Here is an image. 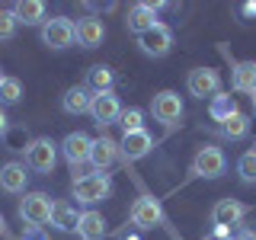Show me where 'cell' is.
I'll list each match as a JSON object with an SVG mask.
<instances>
[{
    "label": "cell",
    "mask_w": 256,
    "mask_h": 240,
    "mask_svg": "<svg viewBox=\"0 0 256 240\" xmlns=\"http://www.w3.org/2000/svg\"><path fill=\"white\" fill-rule=\"evenodd\" d=\"M90 102H93V93L86 90V86H70L68 93H64L61 106L68 116H84V112H90Z\"/></svg>",
    "instance_id": "obj_23"
},
{
    "label": "cell",
    "mask_w": 256,
    "mask_h": 240,
    "mask_svg": "<svg viewBox=\"0 0 256 240\" xmlns=\"http://www.w3.org/2000/svg\"><path fill=\"white\" fill-rule=\"evenodd\" d=\"M6 132H10V118H6L4 106H0V138H6Z\"/></svg>",
    "instance_id": "obj_31"
},
{
    "label": "cell",
    "mask_w": 256,
    "mask_h": 240,
    "mask_svg": "<svg viewBox=\"0 0 256 240\" xmlns=\"http://www.w3.org/2000/svg\"><path fill=\"white\" fill-rule=\"evenodd\" d=\"M237 100L230 93H218V96H212V102H208V116L214 118V122H228L230 116H237Z\"/></svg>",
    "instance_id": "obj_24"
},
{
    "label": "cell",
    "mask_w": 256,
    "mask_h": 240,
    "mask_svg": "<svg viewBox=\"0 0 256 240\" xmlns=\"http://www.w3.org/2000/svg\"><path fill=\"white\" fill-rule=\"evenodd\" d=\"M221 240H234V237H221Z\"/></svg>",
    "instance_id": "obj_38"
},
{
    "label": "cell",
    "mask_w": 256,
    "mask_h": 240,
    "mask_svg": "<svg viewBox=\"0 0 256 240\" xmlns=\"http://www.w3.org/2000/svg\"><path fill=\"white\" fill-rule=\"evenodd\" d=\"M244 214H246V205L244 202H237V198H221L218 205L212 208V221H214V228H234V224L244 221Z\"/></svg>",
    "instance_id": "obj_14"
},
{
    "label": "cell",
    "mask_w": 256,
    "mask_h": 240,
    "mask_svg": "<svg viewBox=\"0 0 256 240\" xmlns=\"http://www.w3.org/2000/svg\"><path fill=\"white\" fill-rule=\"evenodd\" d=\"M22 100V84L16 77H6L0 84V106H16Z\"/></svg>",
    "instance_id": "obj_26"
},
{
    "label": "cell",
    "mask_w": 256,
    "mask_h": 240,
    "mask_svg": "<svg viewBox=\"0 0 256 240\" xmlns=\"http://www.w3.org/2000/svg\"><path fill=\"white\" fill-rule=\"evenodd\" d=\"M90 116L100 128H109L118 122L122 116V102H118L116 90H106V93H93V102H90Z\"/></svg>",
    "instance_id": "obj_8"
},
{
    "label": "cell",
    "mask_w": 256,
    "mask_h": 240,
    "mask_svg": "<svg viewBox=\"0 0 256 240\" xmlns=\"http://www.w3.org/2000/svg\"><path fill=\"white\" fill-rule=\"evenodd\" d=\"M224 170H228V157H224V150L214 148V144H208V148H202L192 157V173H196L198 180H218V176H224Z\"/></svg>",
    "instance_id": "obj_5"
},
{
    "label": "cell",
    "mask_w": 256,
    "mask_h": 240,
    "mask_svg": "<svg viewBox=\"0 0 256 240\" xmlns=\"http://www.w3.org/2000/svg\"><path fill=\"white\" fill-rule=\"evenodd\" d=\"M58 144H54L52 138H36L26 144V170L32 173H54V164H58Z\"/></svg>",
    "instance_id": "obj_3"
},
{
    "label": "cell",
    "mask_w": 256,
    "mask_h": 240,
    "mask_svg": "<svg viewBox=\"0 0 256 240\" xmlns=\"http://www.w3.org/2000/svg\"><path fill=\"white\" fill-rule=\"evenodd\" d=\"M221 132H224V138L240 141V138H246V134H250V118H246L244 112H237V116L228 118V122H221Z\"/></svg>",
    "instance_id": "obj_25"
},
{
    "label": "cell",
    "mask_w": 256,
    "mask_h": 240,
    "mask_svg": "<svg viewBox=\"0 0 256 240\" xmlns=\"http://www.w3.org/2000/svg\"><path fill=\"white\" fill-rule=\"evenodd\" d=\"M230 86H234L237 93L253 96L256 93V61H240V64H234V70H230Z\"/></svg>",
    "instance_id": "obj_21"
},
{
    "label": "cell",
    "mask_w": 256,
    "mask_h": 240,
    "mask_svg": "<svg viewBox=\"0 0 256 240\" xmlns=\"http://www.w3.org/2000/svg\"><path fill=\"white\" fill-rule=\"evenodd\" d=\"M86 90L90 93H106L116 86V70L109 68V64H93L90 70H86Z\"/></svg>",
    "instance_id": "obj_22"
},
{
    "label": "cell",
    "mask_w": 256,
    "mask_h": 240,
    "mask_svg": "<svg viewBox=\"0 0 256 240\" xmlns=\"http://www.w3.org/2000/svg\"><path fill=\"white\" fill-rule=\"evenodd\" d=\"M234 240H256V234H253V230H240Z\"/></svg>",
    "instance_id": "obj_32"
},
{
    "label": "cell",
    "mask_w": 256,
    "mask_h": 240,
    "mask_svg": "<svg viewBox=\"0 0 256 240\" xmlns=\"http://www.w3.org/2000/svg\"><path fill=\"white\" fill-rule=\"evenodd\" d=\"M150 112L160 125H176L182 118V100L176 90H160L154 100H150Z\"/></svg>",
    "instance_id": "obj_10"
},
{
    "label": "cell",
    "mask_w": 256,
    "mask_h": 240,
    "mask_svg": "<svg viewBox=\"0 0 256 240\" xmlns=\"http://www.w3.org/2000/svg\"><path fill=\"white\" fill-rule=\"evenodd\" d=\"M250 100H253V109H256V93H253V96H250Z\"/></svg>",
    "instance_id": "obj_37"
},
{
    "label": "cell",
    "mask_w": 256,
    "mask_h": 240,
    "mask_svg": "<svg viewBox=\"0 0 256 240\" xmlns=\"http://www.w3.org/2000/svg\"><path fill=\"white\" fill-rule=\"evenodd\" d=\"M38 36H42V45H48L52 52H64L77 42V26L68 16H52L38 26Z\"/></svg>",
    "instance_id": "obj_2"
},
{
    "label": "cell",
    "mask_w": 256,
    "mask_h": 240,
    "mask_svg": "<svg viewBox=\"0 0 256 240\" xmlns=\"http://www.w3.org/2000/svg\"><path fill=\"white\" fill-rule=\"evenodd\" d=\"M26 182H29V173H26V164H10L0 166V189L10 192V196H20V192H26Z\"/></svg>",
    "instance_id": "obj_17"
},
{
    "label": "cell",
    "mask_w": 256,
    "mask_h": 240,
    "mask_svg": "<svg viewBox=\"0 0 256 240\" xmlns=\"http://www.w3.org/2000/svg\"><path fill=\"white\" fill-rule=\"evenodd\" d=\"M70 196L77 198V205H100L112 196V180L109 173H84V176H74V186H70Z\"/></svg>",
    "instance_id": "obj_1"
},
{
    "label": "cell",
    "mask_w": 256,
    "mask_h": 240,
    "mask_svg": "<svg viewBox=\"0 0 256 240\" xmlns=\"http://www.w3.org/2000/svg\"><path fill=\"white\" fill-rule=\"evenodd\" d=\"M0 234H4V214H0Z\"/></svg>",
    "instance_id": "obj_35"
},
{
    "label": "cell",
    "mask_w": 256,
    "mask_h": 240,
    "mask_svg": "<svg viewBox=\"0 0 256 240\" xmlns=\"http://www.w3.org/2000/svg\"><path fill=\"white\" fill-rule=\"evenodd\" d=\"M122 240H141V237H134V234H132V237H128V234H125V237H122Z\"/></svg>",
    "instance_id": "obj_34"
},
{
    "label": "cell",
    "mask_w": 256,
    "mask_h": 240,
    "mask_svg": "<svg viewBox=\"0 0 256 240\" xmlns=\"http://www.w3.org/2000/svg\"><path fill=\"white\" fill-rule=\"evenodd\" d=\"M52 198L45 192H26L20 198V218L26 221V228H45L52 221Z\"/></svg>",
    "instance_id": "obj_4"
},
{
    "label": "cell",
    "mask_w": 256,
    "mask_h": 240,
    "mask_svg": "<svg viewBox=\"0 0 256 240\" xmlns=\"http://www.w3.org/2000/svg\"><path fill=\"white\" fill-rule=\"evenodd\" d=\"M118 125H122V134H128V132H141V128H144V112H141L138 106L122 109V116H118Z\"/></svg>",
    "instance_id": "obj_28"
},
{
    "label": "cell",
    "mask_w": 256,
    "mask_h": 240,
    "mask_svg": "<svg viewBox=\"0 0 256 240\" xmlns=\"http://www.w3.org/2000/svg\"><path fill=\"white\" fill-rule=\"evenodd\" d=\"M244 13L246 16H256V4H244Z\"/></svg>",
    "instance_id": "obj_33"
},
{
    "label": "cell",
    "mask_w": 256,
    "mask_h": 240,
    "mask_svg": "<svg viewBox=\"0 0 256 240\" xmlns=\"http://www.w3.org/2000/svg\"><path fill=\"white\" fill-rule=\"evenodd\" d=\"M157 10H164V4H134L132 10H128V29L134 32V36H141V32H148L150 26H157Z\"/></svg>",
    "instance_id": "obj_15"
},
{
    "label": "cell",
    "mask_w": 256,
    "mask_h": 240,
    "mask_svg": "<svg viewBox=\"0 0 256 240\" xmlns=\"http://www.w3.org/2000/svg\"><path fill=\"white\" fill-rule=\"evenodd\" d=\"M150 148H154V138H150L148 128H141V132H128V134H122V141H118V150H122V157L128 160V164L148 157Z\"/></svg>",
    "instance_id": "obj_12"
},
{
    "label": "cell",
    "mask_w": 256,
    "mask_h": 240,
    "mask_svg": "<svg viewBox=\"0 0 256 240\" xmlns=\"http://www.w3.org/2000/svg\"><path fill=\"white\" fill-rule=\"evenodd\" d=\"M4 80H6V74H4V70H0V84H4Z\"/></svg>",
    "instance_id": "obj_36"
},
{
    "label": "cell",
    "mask_w": 256,
    "mask_h": 240,
    "mask_svg": "<svg viewBox=\"0 0 256 240\" xmlns=\"http://www.w3.org/2000/svg\"><path fill=\"white\" fill-rule=\"evenodd\" d=\"M77 237H80V240H102V237H106V218H102V212H96V208L80 212Z\"/></svg>",
    "instance_id": "obj_18"
},
{
    "label": "cell",
    "mask_w": 256,
    "mask_h": 240,
    "mask_svg": "<svg viewBox=\"0 0 256 240\" xmlns=\"http://www.w3.org/2000/svg\"><path fill=\"white\" fill-rule=\"evenodd\" d=\"M22 240H48V234H45V228H26Z\"/></svg>",
    "instance_id": "obj_30"
},
{
    "label": "cell",
    "mask_w": 256,
    "mask_h": 240,
    "mask_svg": "<svg viewBox=\"0 0 256 240\" xmlns=\"http://www.w3.org/2000/svg\"><path fill=\"white\" fill-rule=\"evenodd\" d=\"M74 26H77V45L80 48H100L102 38H106V26H102V20H96V16H84Z\"/></svg>",
    "instance_id": "obj_16"
},
{
    "label": "cell",
    "mask_w": 256,
    "mask_h": 240,
    "mask_svg": "<svg viewBox=\"0 0 256 240\" xmlns=\"http://www.w3.org/2000/svg\"><path fill=\"white\" fill-rule=\"evenodd\" d=\"M61 154L64 160L70 164V170H80L84 164H90V148H93V138L90 134H84V132H70L68 138H64L61 144Z\"/></svg>",
    "instance_id": "obj_9"
},
{
    "label": "cell",
    "mask_w": 256,
    "mask_h": 240,
    "mask_svg": "<svg viewBox=\"0 0 256 240\" xmlns=\"http://www.w3.org/2000/svg\"><path fill=\"white\" fill-rule=\"evenodd\" d=\"M237 176L244 182H256V148L244 150V154L237 157Z\"/></svg>",
    "instance_id": "obj_27"
},
{
    "label": "cell",
    "mask_w": 256,
    "mask_h": 240,
    "mask_svg": "<svg viewBox=\"0 0 256 240\" xmlns=\"http://www.w3.org/2000/svg\"><path fill=\"white\" fill-rule=\"evenodd\" d=\"M10 10H13V16H16L20 26H42V22L48 20L42 0H20V4H13Z\"/></svg>",
    "instance_id": "obj_20"
},
{
    "label": "cell",
    "mask_w": 256,
    "mask_h": 240,
    "mask_svg": "<svg viewBox=\"0 0 256 240\" xmlns=\"http://www.w3.org/2000/svg\"><path fill=\"white\" fill-rule=\"evenodd\" d=\"M118 157H122V150H118V141L106 138V134L93 141V148H90V164L96 166V173H106Z\"/></svg>",
    "instance_id": "obj_13"
},
{
    "label": "cell",
    "mask_w": 256,
    "mask_h": 240,
    "mask_svg": "<svg viewBox=\"0 0 256 240\" xmlns=\"http://www.w3.org/2000/svg\"><path fill=\"white\" fill-rule=\"evenodd\" d=\"M77 221H80V212L70 202L61 198V202L52 205V221L48 224H52L54 230H61V234H77Z\"/></svg>",
    "instance_id": "obj_19"
},
{
    "label": "cell",
    "mask_w": 256,
    "mask_h": 240,
    "mask_svg": "<svg viewBox=\"0 0 256 240\" xmlns=\"http://www.w3.org/2000/svg\"><path fill=\"white\" fill-rule=\"evenodd\" d=\"M16 16H13V10H4L0 6V42H10V38L16 36Z\"/></svg>",
    "instance_id": "obj_29"
},
{
    "label": "cell",
    "mask_w": 256,
    "mask_h": 240,
    "mask_svg": "<svg viewBox=\"0 0 256 240\" xmlns=\"http://www.w3.org/2000/svg\"><path fill=\"white\" fill-rule=\"evenodd\" d=\"M132 224L138 230H154L164 224V208H160L157 198H150V196H138L132 202Z\"/></svg>",
    "instance_id": "obj_7"
},
{
    "label": "cell",
    "mask_w": 256,
    "mask_h": 240,
    "mask_svg": "<svg viewBox=\"0 0 256 240\" xmlns=\"http://www.w3.org/2000/svg\"><path fill=\"white\" fill-rule=\"evenodd\" d=\"M138 48H141V54H148V58H164V54H170V48H173V29L166 26V22L150 26L148 32H141V36H138Z\"/></svg>",
    "instance_id": "obj_6"
},
{
    "label": "cell",
    "mask_w": 256,
    "mask_h": 240,
    "mask_svg": "<svg viewBox=\"0 0 256 240\" xmlns=\"http://www.w3.org/2000/svg\"><path fill=\"white\" fill-rule=\"evenodd\" d=\"M189 93L198 96V100H205V96H218L221 93V74L212 68H196L189 70V80H186Z\"/></svg>",
    "instance_id": "obj_11"
}]
</instances>
